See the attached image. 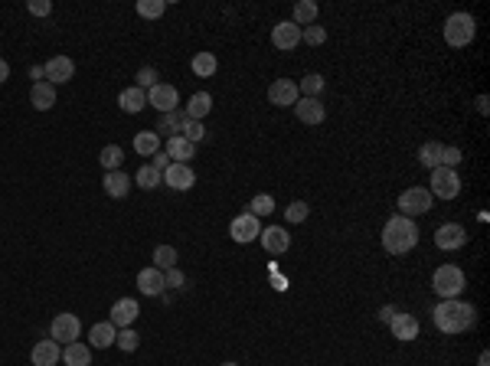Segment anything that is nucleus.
Masks as SVG:
<instances>
[{
  "label": "nucleus",
  "mask_w": 490,
  "mask_h": 366,
  "mask_svg": "<svg viewBox=\"0 0 490 366\" xmlns=\"http://www.w3.org/2000/svg\"><path fill=\"white\" fill-rule=\"evenodd\" d=\"M379 239H382V249L389 255H409L415 245H418V226H415V219L396 213L386 219Z\"/></svg>",
  "instance_id": "2"
},
{
  "label": "nucleus",
  "mask_w": 490,
  "mask_h": 366,
  "mask_svg": "<svg viewBox=\"0 0 490 366\" xmlns=\"http://www.w3.org/2000/svg\"><path fill=\"white\" fill-rule=\"evenodd\" d=\"M138 343H141V337L134 334V327H121L118 330V337H114V347H121L125 354H134V350H138Z\"/></svg>",
  "instance_id": "39"
},
{
  "label": "nucleus",
  "mask_w": 490,
  "mask_h": 366,
  "mask_svg": "<svg viewBox=\"0 0 490 366\" xmlns=\"http://www.w3.org/2000/svg\"><path fill=\"white\" fill-rule=\"evenodd\" d=\"M30 360H33V366H56L63 360V347L56 340H39L37 347L30 350Z\"/></svg>",
  "instance_id": "20"
},
{
  "label": "nucleus",
  "mask_w": 490,
  "mask_h": 366,
  "mask_svg": "<svg viewBox=\"0 0 490 366\" xmlns=\"http://www.w3.org/2000/svg\"><path fill=\"white\" fill-rule=\"evenodd\" d=\"M431 193H428L425 187H409L399 193V216H409V219H415V216H425L428 210H431Z\"/></svg>",
  "instance_id": "5"
},
{
  "label": "nucleus",
  "mask_w": 490,
  "mask_h": 366,
  "mask_svg": "<svg viewBox=\"0 0 490 366\" xmlns=\"http://www.w3.org/2000/svg\"><path fill=\"white\" fill-rule=\"evenodd\" d=\"M298 43H301V26L291 23V20H281V23H275V30H272V46H275V50L291 52Z\"/></svg>",
  "instance_id": "13"
},
{
  "label": "nucleus",
  "mask_w": 490,
  "mask_h": 366,
  "mask_svg": "<svg viewBox=\"0 0 490 366\" xmlns=\"http://www.w3.org/2000/svg\"><path fill=\"white\" fill-rule=\"evenodd\" d=\"M167 10V0H138V13L144 20H161Z\"/></svg>",
  "instance_id": "37"
},
{
  "label": "nucleus",
  "mask_w": 490,
  "mask_h": 366,
  "mask_svg": "<svg viewBox=\"0 0 490 366\" xmlns=\"http://www.w3.org/2000/svg\"><path fill=\"white\" fill-rule=\"evenodd\" d=\"M467 278L465 272L458 265H441L435 268V275H431V291L438 294L441 301H448V298H461V291H465Z\"/></svg>",
  "instance_id": "4"
},
{
  "label": "nucleus",
  "mask_w": 490,
  "mask_h": 366,
  "mask_svg": "<svg viewBox=\"0 0 490 366\" xmlns=\"http://www.w3.org/2000/svg\"><path fill=\"white\" fill-rule=\"evenodd\" d=\"M7 79H10V63H7V59H0V85H3Z\"/></svg>",
  "instance_id": "49"
},
{
  "label": "nucleus",
  "mask_w": 490,
  "mask_h": 366,
  "mask_svg": "<svg viewBox=\"0 0 490 366\" xmlns=\"http://www.w3.org/2000/svg\"><path fill=\"white\" fill-rule=\"evenodd\" d=\"M210 108H213V95H210V92H196V95H190L183 112H187L190 121H203V118L210 114Z\"/></svg>",
  "instance_id": "27"
},
{
  "label": "nucleus",
  "mask_w": 490,
  "mask_h": 366,
  "mask_svg": "<svg viewBox=\"0 0 490 366\" xmlns=\"http://www.w3.org/2000/svg\"><path fill=\"white\" fill-rule=\"evenodd\" d=\"M147 105H154L161 114H170L176 112V105H180V95H176L174 85H167V82H157L154 89H147Z\"/></svg>",
  "instance_id": "11"
},
{
  "label": "nucleus",
  "mask_w": 490,
  "mask_h": 366,
  "mask_svg": "<svg viewBox=\"0 0 490 366\" xmlns=\"http://www.w3.org/2000/svg\"><path fill=\"white\" fill-rule=\"evenodd\" d=\"M327 89V82L320 72H311V76H304L301 82H298V92H301V99H320Z\"/></svg>",
  "instance_id": "32"
},
{
  "label": "nucleus",
  "mask_w": 490,
  "mask_h": 366,
  "mask_svg": "<svg viewBox=\"0 0 490 366\" xmlns=\"http://www.w3.org/2000/svg\"><path fill=\"white\" fill-rule=\"evenodd\" d=\"M99 164L105 167V174H112V170H118V167L125 164V151L118 144H105L99 154Z\"/></svg>",
  "instance_id": "34"
},
{
  "label": "nucleus",
  "mask_w": 490,
  "mask_h": 366,
  "mask_svg": "<svg viewBox=\"0 0 490 366\" xmlns=\"http://www.w3.org/2000/svg\"><path fill=\"white\" fill-rule=\"evenodd\" d=\"M134 85H138V89H154V85H157V69H154V65H144V69H138V82H134Z\"/></svg>",
  "instance_id": "43"
},
{
  "label": "nucleus",
  "mask_w": 490,
  "mask_h": 366,
  "mask_svg": "<svg viewBox=\"0 0 490 366\" xmlns=\"http://www.w3.org/2000/svg\"><path fill=\"white\" fill-rule=\"evenodd\" d=\"M301 43H307V46H324V43H327V30H324V26H317V23L304 26V30H301Z\"/></svg>",
  "instance_id": "41"
},
{
  "label": "nucleus",
  "mask_w": 490,
  "mask_h": 366,
  "mask_svg": "<svg viewBox=\"0 0 490 366\" xmlns=\"http://www.w3.org/2000/svg\"><path fill=\"white\" fill-rule=\"evenodd\" d=\"M229 236H232V242H239V245H249V242H255L258 236H262V223H258V216L239 213L232 223H229Z\"/></svg>",
  "instance_id": "8"
},
{
  "label": "nucleus",
  "mask_w": 490,
  "mask_h": 366,
  "mask_svg": "<svg viewBox=\"0 0 490 366\" xmlns=\"http://www.w3.org/2000/svg\"><path fill=\"white\" fill-rule=\"evenodd\" d=\"M399 314H402V307H396V304H386V307H379V321H382L386 327H389V324H392V321H396Z\"/></svg>",
  "instance_id": "47"
},
{
  "label": "nucleus",
  "mask_w": 490,
  "mask_h": 366,
  "mask_svg": "<svg viewBox=\"0 0 490 366\" xmlns=\"http://www.w3.org/2000/svg\"><path fill=\"white\" fill-rule=\"evenodd\" d=\"M478 366H490V354H487V350L478 356Z\"/></svg>",
  "instance_id": "52"
},
{
  "label": "nucleus",
  "mask_w": 490,
  "mask_h": 366,
  "mask_svg": "<svg viewBox=\"0 0 490 366\" xmlns=\"http://www.w3.org/2000/svg\"><path fill=\"white\" fill-rule=\"evenodd\" d=\"M79 334H82V321H79V314H69V311H63V314L52 317L50 340H56L59 347H65V343H76Z\"/></svg>",
  "instance_id": "7"
},
{
  "label": "nucleus",
  "mask_w": 490,
  "mask_h": 366,
  "mask_svg": "<svg viewBox=\"0 0 490 366\" xmlns=\"http://www.w3.org/2000/svg\"><path fill=\"white\" fill-rule=\"evenodd\" d=\"M154 268H161V272L176 268V249L174 245H157V249H154Z\"/></svg>",
  "instance_id": "35"
},
{
  "label": "nucleus",
  "mask_w": 490,
  "mask_h": 366,
  "mask_svg": "<svg viewBox=\"0 0 490 366\" xmlns=\"http://www.w3.org/2000/svg\"><path fill=\"white\" fill-rule=\"evenodd\" d=\"M441 141H425L422 148H418V164L428 167V170H435V167H441Z\"/></svg>",
  "instance_id": "31"
},
{
  "label": "nucleus",
  "mask_w": 490,
  "mask_h": 366,
  "mask_svg": "<svg viewBox=\"0 0 490 366\" xmlns=\"http://www.w3.org/2000/svg\"><path fill=\"white\" fill-rule=\"evenodd\" d=\"M101 187H105V196H112V200H125L127 190H131V177L121 174V170H112V174H105Z\"/></svg>",
  "instance_id": "23"
},
{
  "label": "nucleus",
  "mask_w": 490,
  "mask_h": 366,
  "mask_svg": "<svg viewBox=\"0 0 490 366\" xmlns=\"http://www.w3.org/2000/svg\"><path fill=\"white\" fill-rule=\"evenodd\" d=\"M465 161V154H461V148H454V144H448V148H441V167H448V170H454V167Z\"/></svg>",
  "instance_id": "42"
},
{
  "label": "nucleus",
  "mask_w": 490,
  "mask_h": 366,
  "mask_svg": "<svg viewBox=\"0 0 490 366\" xmlns=\"http://www.w3.org/2000/svg\"><path fill=\"white\" fill-rule=\"evenodd\" d=\"M389 330H392V337H396V340L409 343V340H415V337H418V321H415L412 314H405V311H402V314H399L389 324Z\"/></svg>",
  "instance_id": "26"
},
{
  "label": "nucleus",
  "mask_w": 490,
  "mask_h": 366,
  "mask_svg": "<svg viewBox=\"0 0 490 366\" xmlns=\"http://www.w3.org/2000/svg\"><path fill=\"white\" fill-rule=\"evenodd\" d=\"M262 249L268 255H281V252H288L291 249V236H288V229L285 226H268V229H262Z\"/></svg>",
  "instance_id": "16"
},
{
  "label": "nucleus",
  "mask_w": 490,
  "mask_h": 366,
  "mask_svg": "<svg viewBox=\"0 0 490 366\" xmlns=\"http://www.w3.org/2000/svg\"><path fill=\"white\" fill-rule=\"evenodd\" d=\"M30 105H33L37 112H50L52 105H56V85H50V82H33Z\"/></svg>",
  "instance_id": "22"
},
{
  "label": "nucleus",
  "mask_w": 490,
  "mask_h": 366,
  "mask_svg": "<svg viewBox=\"0 0 490 366\" xmlns=\"http://www.w3.org/2000/svg\"><path fill=\"white\" fill-rule=\"evenodd\" d=\"M138 314H141L138 301H134V298H121V301L112 304V314H108V321H112L114 327L121 330V327H134Z\"/></svg>",
  "instance_id": "15"
},
{
  "label": "nucleus",
  "mask_w": 490,
  "mask_h": 366,
  "mask_svg": "<svg viewBox=\"0 0 490 366\" xmlns=\"http://www.w3.org/2000/svg\"><path fill=\"white\" fill-rule=\"evenodd\" d=\"M118 105H121V112L138 114V112L147 108V92L138 89V85H131V89H125L121 95H118Z\"/></svg>",
  "instance_id": "25"
},
{
  "label": "nucleus",
  "mask_w": 490,
  "mask_h": 366,
  "mask_svg": "<svg viewBox=\"0 0 490 366\" xmlns=\"http://www.w3.org/2000/svg\"><path fill=\"white\" fill-rule=\"evenodd\" d=\"M26 10L33 13V17H50L52 3H50V0H30V3H26Z\"/></svg>",
  "instance_id": "46"
},
{
  "label": "nucleus",
  "mask_w": 490,
  "mask_h": 366,
  "mask_svg": "<svg viewBox=\"0 0 490 366\" xmlns=\"http://www.w3.org/2000/svg\"><path fill=\"white\" fill-rule=\"evenodd\" d=\"M134 151L141 157H154V154L161 151V134L157 131H138L134 134Z\"/></svg>",
  "instance_id": "30"
},
{
  "label": "nucleus",
  "mask_w": 490,
  "mask_h": 366,
  "mask_svg": "<svg viewBox=\"0 0 490 366\" xmlns=\"http://www.w3.org/2000/svg\"><path fill=\"white\" fill-rule=\"evenodd\" d=\"M190 125V118H187V112H170V114H161V121H157V134H167V138H176V134H183V128Z\"/></svg>",
  "instance_id": "21"
},
{
  "label": "nucleus",
  "mask_w": 490,
  "mask_h": 366,
  "mask_svg": "<svg viewBox=\"0 0 490 366\" xmlns=\"http://www.w3.org/2000/svg\"><path fill=\"white\" fill-rule=\"evenodd\" d=\"M294 114H298L301 125H320V121L327 118V108H324V101L320 99H298Z\"/></svg>",
  "instance_id": "17"
},
{
  "label": "nucleus",
  "mask_w": 490,
  "mask_h": 366,
  "mask_svg": "<svg viewBox=\"0 0 490 366\" xmlns=\"http://www.w3.org/2000/svg\"><path fill=\"white\" fill-rule=\"evenodd\" d=\"M134 183H138L141 190H154L157 183H163V177L157 174V170H154L151 164H144V167L138 170V174H134Z\"/></svg>",
  "instance_id": "38"
},
{
  "label": "nucleus",
  "mask_w": 490,
  "mask_h": 366,
  "mask_svg": "<svg viewBox=\"0 0 490 366\" xmlns=\"http://www.w3.org/2000/svg\"><path fill=\"white\" fill-rule=\"evenodd\" d=\"M219 366H239V363H232V360H229V363H219Z\"/></svg>",
  "instance_id": "53"
},
{
  "label": "nucleus",
  "mask_w": 490,
  "mask_h": 366,
  "mask_svg": "<svg viewBox=\"0 0 490 366\" xmlns=\"http://www.w3.org/2000/svg\"><path fill=\"white\" fill-rule=\"evenodd\" d=\"M43 72H46L50 85H65V82H72V76H76V63L69 56H52L50 63L43 65Z\"/></svg>",
  "instance_id": "12"
},
{
  "label": "nucleus",
  "mask_w": 490,
  "mask_h": 366,
  "mask_svg": "<svg viewBox=\"0 0 490 366\" xmlns=\"http://www.w3.org/2000/svg\"><path fill=\"white\" fill-rule=\"evenodd\" d=\"M428 183H431L428 193L438 196V200H454L461 193V177H458V170H448V167H435Z\"/></svg>",
  "instance_id": "6"
},
{
  "label": "nucleus",
  "mask_w": 490,
  "mask_h": 366,
  "mask_svg": "<svg viewBox=\"0 0 490 366\" xmlns=\"http://www.w3.org/2000/svg\"><path fill=\"white\" fill-rule=\"evenodd\" d=\"M161 177H163V183H167V187L180 190V193L193 190V183H196V174H193V167H190V164H170L161 174Z\"/></svg>",
  "instance_id": "14"
},
{
  "label": "nucleus",
  "mask_w": 490,
  "mask_h": 366,
  "mask_svg": "<svg viewBox=\"0 0 490 366\" xmlns=\"http://www.w3.org/2000/svg\"><path fill=\"white\" fill-rule=\"evenodd\" d=\"M474 33H478V20H474L467 10H458V13H451V17L445 20V43L454 46V50L471 46Z\"/></svg>",
  "instance_id": "3"
},
{
  "label": "nucleus",
  "mask_w": 490,
  "mask_h": 366,
  "mask_svg": "<svg viewBox=\"0 0 490 366\" xmlns=\"http://www.w3.org/2000/svg\"><path fill=\"white\" fill-rule=\"evenodd\" d=\"M163 154H167L174 164H190V157H196V144H190L183 134H176V138H167Z\"/></svg>",
  "instance_id": "19"
},
{
  "label": "nucleus",
  "mask_w": 490,
  "mask_h": 366,
  "mask_svg": "<svg viewBox=\"0 0 490 366\" xmlns=\"http://www.w3.org/2000/svg\"><path fill=\"white\" fill-rule=\"evenodd\" d=\"M298 99H301V92H298V82H291V79H275L268 85V101L278 108H294Z\"/></svg>",
  "instance_id": "10"
},
{
  "label": "nucleus",
  "mask_w": 490,
  "mask_h": 366,
  "mask_svg": "<svg viewBox=\"0 0 490 366\" xmlns=\"http://www.w3.org/2000/svg\"><path fill=\"white\" fill-rule=\"evenodd\" d=\"M431 321H435V327L441 334H465V330H471L478 324V307L461 301V298H448V301L435 304Z\"/></svg>",
  "instance_id": "1"
},
{
  "label": "nucleus",
  "mask_w": 490,
  "mask_h": 366,
  "mask_svg": "<svg viewBox=\"0 0 490 366\" xmlns=\"http://www.w3.org/2000/svg\"><path fill=\"white\" fill-rule=\"evenodd\" d=\"M478 112H480V114H487V112H490V101H487V95H480V99H478Z\"/></svg>",
  "instance_id": "51"
},
{
  "label": "nucleus",
  "mask_w": 490,
  "mask_h": 366,
  "mask_svg": "<svg viewBox=\"0 0 490 366\" xmlns=\"http://www.w3.org/2000/svg\"><path fill=\"white\" fill-rule=\"evenodd\" d=\"M63 363L65 366H92V347L85 343H65L63 347Z\"/></svg>",
  "instance_id": "28"
},
{
  "label": "nucleus",
  "mask_w": 490,
  "mask_h": 366,
  "mask_svg": "<svg viewBox=\"0 0 490 366\" xmlns=\"http://www.w3.org/2000/svg\"><path fill=\"white\" fill-rule=\"evenodd\" d=\"M170 164H174V161H170V157H167V154H163V151H157V154H154V157H151V167H154V170H157V174H163V170H167V167H170Z\"/></svg>",
  "instance_id": "48"
},
{
  "label": "nucleus",
  "mask_w": 490,
  "mask_h": 366,
  "mask_svg": "<svg viewBox=\"0 0 490 366\" xmlns=\"http://www.w3.org/2000/svg\"><path fill=\"white\" fill-rule=\"evenodd\" d=\"M435 245L441 252H458L467 245V229L461 223H445V226L435 229Z\"/></svg>",
  "instance_id": "9"
},
{
  "label": "nucleus",
  "mask_w": 490,
  "mask_h": 366,
  "mask_svg": "<svg viewBox=\"0 0 490 366\" xmlns=\"http://www.w3.org/2000/svg\"><path fill=\"white\" fill-rule=\"evenodd\" d=\"M317 13H320V7H317L314 0H298V3H294V17H291V23H298L304 30V26L317 23Z\"/></svg>",
  "instance_id": "29"
},
{
  "label": "nucleus",
  "mask_w": 490,
  "mask_h": 366,
  "mask_svg": "<svg viewBox=\"0 0 490 366\" xmlns=\"http://www.w3.org/2000/svg\"><path fill=\"white\" fill-rule=\"evenodd\" d=\"M183 138H187L190 144H200V141L206 138V128H203V121H190V125L183 128Z\"/></svg>",
  "instance_id": "44"
},
{
  "label": "nucleus",
  "mask_w": 490,
  "mask_h": 366,
  "mask_svg": "<svg viewBox=\"0 0 490 366\" xmlns=\"http://www.w3.org/2000/svg\"><path fill=\"white\" fill-rule=\"evenodd\" d=\"M138 291L141 294H147V298H157V294H163L167 291V285H163V272L161 268H141L138 272Z\"/></svg>",
  "instance_id": "18"
},
{
  "label": "nucleus",
  "mask_w": 490,
  "mask_h": 366,
  "mask_svg": "<svg viewBox=\"0 0 490 366\" xmlns=\"http://www.w3.org/2000/svg\"><path fill=\"white\" fill-rule=\"evenodd\" d=\"M190 65H193V76L210 79V76H216V69H219V59H216L213 52H196Z\"/></svg>",
  "instance_id": "33"
},
{
  "label": "nucleus",
  "mask_w": 490,
  "mask_h": 366,
  "mask_svg": "<svg viewBox=\"0 0 490 366\" xmlns=\"http://www.w3.org/2000/svg\"><path fill=\"white\" fill-rule=\"evenodd\" d=\"M311 216V206L304 200H294V203H288V210H285V219H288L291 226H298V223H304Z\"/></svg>",
  "instance_id": "40"
},
{
  "label": "nucleus",
  "mask_w": 490,
  "mask_h": 366,
  "mask_svg": "<svg viewBox=\"0 0 490 366\" xmlns=\"http://www.w3.org/2000/svg\"><path fill=\"white\" fill-rule=\"evenodd\" d=\"M114 337H118V327H114L112 321H99V324H92V330H88V343L99 347V350L114 347Z\"/></svg>",
  "instance_id": "24"
},
{
  "label": "nucleus",
  "mask_w": 490,
  "mask_h": 366,
  "mask_svg": "<svg viewBox=\"0 0 490 366\" xmlns=\"http://www.w3.org/2000/svg\"><path fill=\"white\" fill-rule=\"evenodd\" d=\"M163 285H167V288H183V285H187V275H183L180 268H170V272H163Z\"/></svg>",
  "instance_id": "45"
},
{
  "label": "nucleus",
  "mask_w": 490,
  "mask_h": 366,
  "mask_svg": "<svg viewBox=\"0 0 490 366\" xmlns=\"http://www.w3.org/2000/svg\"><path fill=\"white\" fill-rule=\"evenodd\" d=\"M30 76L37 79V82H46V72H43V65H33V69H30Z\"/></svg>",
  "instance_id": "50"
},
{
  "label": "nucleus",
  "mask_w": 490,
  "mask_h": 366,
  "mask_svg": "<svg viewBox=\"0 0 490 366\" xmlns=\"http://www.w3.org/2000/svg\"><path fill=\"white\" fill-rule=\"evenodd\" d=\"M249 213H252V216H268V213H275V196H272V193H258V196H252Z\"/></svg>",
  "instance_id": "36"
}]
</instances>
